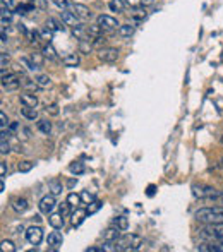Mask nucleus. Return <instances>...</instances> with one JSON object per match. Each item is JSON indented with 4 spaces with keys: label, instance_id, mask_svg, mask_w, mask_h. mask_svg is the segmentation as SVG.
Listing matches in <instances>:
<instances>
[{
    "label": "nucleus",
    "instance_id": "24",
    "mask_svg": "<svg viewBox=\"0 0 223 252\" xmlns=\"http://www.w3.org/2000/svg\"><path fill=\"white\" fill-rule=\"evenodd\" d=\"M36 127H38V130H40V132H43V134L52 132V122H50V120H45V119L38 120V122H36Z\"/></svg>",
    "mask_w": 223,
    "mask_h": 252
},
{
    "label": "nucleus",
    "instance_id": "49",
    "mask_svg": "<svg viewBox=\"0 0 223 252\" xmlns=\"http://www.w3.org/2000/svg\"><path fill=\"white\" fill-rule=\"evenodd\" d=\"M7 172H9L7 163H4V161H2V163H0V177H2V179H5V175H7Z\"/></svg>",
    "mask_w": 223,
    "mask_h": 252
},
{
    "label": "nucleus",
    "instance_id": "23",
    "mask_svg": "<svg viewBox=\"0 0 223 252\" xmlns=\"http://www.w3.org/2000/svg\"><path fill=\"white\" fill-rule=\"evenodd\" d=\"M0 16H2V28H7V26L11 24V21H12V12H11V9L2 7V12H0Z\"/></svg>",
    "mask_w": 223,
    "mask_h": 252
},
{
    "label": "nucleus",
    "instance_id": "47",
    "mask_svg": "<svg viewBox=\"0 0 223 252\" xmlns=\"http://www.w3.org/2000/svg\"><path fill=\"white\" fill-rule=\"evenodd\" d=\"M45 112L50 113V115H59V106H57V105H50V106H46V108H45Z\"/></svg>",
    "mask_w": 223,
    "mask_h": 252
},
{
    "label": "nucleus",
    "instance_id": "8",
    "mask_svg": "<svg viewBox=\"0 0 223 252\" xmlns=\"http://www.w3.org/2000/svg\"><path fill=\"white\" fill-rule=\"evenodd\" d=\"M62 22L70 28H76V26L81 24V18L76 14L74 11H69V9H64L62 11Z\"/></svg>",
    "mask_w": 223,
    "mask_h": 252
},
{
    "label": "nucleus",
    "instance_id": "52",
    "mask_svg": "<svg viewBox=\"0 0 223 252\" xmlns=\"http://www.w3.org/2000/svg\"><path fill=\"white\" fill-rule=\"evenodd\" d=\"M134 18H136V19H144V18H146V11H136V12H134Z\"/></svg>",
    "mask_w": 223,
    "mask_h": 252
},
{
    "label": "nucleus",
    "instance_id": "53",
    "mask_svg": "<svg viewBox=\"0 0 223 252\" xmlns=\"http://www.w3.org/2000/svg\"><path fill=\"white\" fill-rule=\"evenodd\" d=\"M31 59H33V60H35V62H36V63H38V65H40V67H42V65H43V59H42V57H40V55H36V53H33V55H31Z\"/></svg>",
    "mask_w": 223,
    "mask_h": 252
},
{
    "label": "nucleus",
    "instance_id": "48",
    "mask_svg": "<svg viewBox=\"0 0 223 252\" xmlns=\"http://www.w3.org/2000/svg\"><path fill=\"white\" fill-rule=\"evenodd\" d=\"M0 120H2V122H0V127L5 129V127L9 126V119L5 117V112H0Z\"/></svg>",
    "mask_w": 223,
    "mask_h": 252
},
{
    "label": "nucleus",
    "instance_id": "9",
    "mask_svg": "<svg viewBox=\"0 0 223 252\" xmlns=\"http://www.w3.org/2000/svg\"><path fill=\"white\" fill-rule=\"evenodd\" d=\"M38 206H40V211H42V213H46V214L53 213V210H55V206H57L53 194H52V196L42 197V199H40V204H38Z\"/></svg>",
    "mask_w": 223,
    "mask_h": 252
},
{
    "label": "nucleus",
    "instance_id": "21",
    "mask_svg": "<svg viewBox=\"0 0 223 252\" xmlns=\"http://www.w3.org/2000/svg\"><path fill=\"white\" fill-rule=\"evenodd\" d=\"M35 81H36V84H38V88H42V89H46V88L52 86V79H50L46 74H40Z\"/></svg>",
    "mask_w": 223,
    "mask_h": 252
},
{
    "label": "nucleus",
    "instance_id": "54",
    "mask_svg": "<svg viewBox=\"0 0 223 252\" xmlns=\"http://www.w3.org/2000/svg\"><path fill=\"white\" fill-rule=\"evenodd\" d=\"M86 251L88 252H105V249H103V245H101V247H88Z\"/></svg>",
    "mask_w": 223,
    "mask_h": 252
},
{
    "label": "nucleus",
    "instance_id": "51",
    "mask_svg": "<svg viewBox=\"0 0 223 252\" xmlns=\"http://www.w3.org/2000/svg\"><path fill=\"white\" fill-rule=\"evenodd\" d=\"M7 63H9V55L5 52H2V70H5Z\"/></svg>",
    "mask_w": 223,
    "mask_h": 252
},
{
    "label": "nucleus",
    "instance_id": "14",
    "mask_svg": "<svg viewBox=\"0 0 223 252\" xmlns=\"http://www.w3.org/2000/svg\"><path fill=\"white\" fill-rule=\"evenodd\" d=\"M120 238V228L119 227H110L103 231V242H117Z\"/></svg>",
    "mask_w": 223,
    "mask_h": 252
},
{
    "label": "nucleus",
    "instance_id": "4",
    "mask_svg": "<svg viewBox=\"0 0 223 252\" xmlns=\"http://www.w3.org/2000/svg\"><path fill=\"white\" fill-rule=\"evenodd\" d=\"M192 196L198 197V199H215V197H222L223 194L211 186L196 184V186H192Z\"/></svg>",
    "mask_w": 223,
    "mask_h": 252
},
{
    "label": "nucleus",
    "instance_id": "45",
    "mask_svg": "<svg viewBox=\"0 0 223 252\" xmlns=\"http://www.w3.org/2000/svg\"><path fill=\"white\" fill-rule=\"evenodd\" d=\"M60 213H62L64 216H69V214H70V204L67 203V201L60 204Z\"/></svg>",
    "mask_w": 223,
    "mask_h": 252
},
{
    "label": "nucleus",
    "instance_id": "31",
    "mask_svg": "<svg viewBox=\"0 0 223 252\" xmlns=\"http://www.w3.org/2000/svg\"><path fill=\"white\" fill-rule=\"evenodd\" d=\"M124 4H126V0H112L110 4H108V7L112 9V12H122Z\"/></svg>",
    "mask_w": 223,
    "mask_h": 252
},
{
    "label": "nucleus",
    "instance_id": "25",
    "mask_svg": "<svg viewBox=\"0 0 223 252\" xmlns=\"http://www.w3.org/2000/svg\"><path fill=\"white\" fill-rule=\"evenodd\" d=\"M67 203L70 204V208H74V210H76V208H79L81 204H83V197L79 196V194H69V196H67Z\"/></svg>",
    "mask_w": 223,
    "mask_h": 252
},
{
    "label": "nucleus",
    "instance_id": "29",
    "mask_svg": "<svg viewBox=\"0 0 223 252\" xmlns=\"http://www.w3.org/2000/svg\"><path fill=\"white\" fill-rule=\"evenodd\" d=\"M35 11H36V7L31 4V2H29V4H21V5H18V7H16V12H18V14H21V16L28 14V12H35Z\"/></svg>",
    "mask_w": 223,
    "mask_h": 252
},
{
    "label": "nucleus",
    "instance_id": "43",
    "mask_svg": "<svg viewBox=\"0 0 223 252\" xmlns=\"http://www.w3.org/2000/svg\"><path fill=\"white\" fill-rule=\"evenodd\" d=\"M29 2H31L36 9H42V11L46 9V0H29Z\"/></svg>",
    "mask_w": 223,
    "mask_h": 252
},
{
    "label": "nucleus",
    "instance_id": "32",
    "mask_svg": "<svg viewBox=\"0 0 223 252\" xmlns=\"http://www.w3.org/2000/svg\"><path fill=\"white\" fill-rule=\"evenodd\" d=\"M21 62L24 63V65L28 67L29 70H38V69H42V67H40L38 63H36L35 60L31 59V57H22V59H21Z\"/></svg>",
    "mask_w": 223,
    "mask_h": 252
},
{
    "label": "nucleus",
    "instance_id": "40",
    "mask_svg": "<svg viewBox=\"0 0 223 252\" xmlns=\"http://www.w3.org/2000/svg\"><path fill=\"white\" fill-rule=\"evenodd\" d=\"M40 35H42V38L45 40V42H48V43H50V40H52L53 31H52V29H48V28H46V26H45V28H43V29H40Z\"/></svg>",
    "mask_w": 223,
    "mask_h": 252
},
{
    "label": "nucleus",
    "instance_id": "12",
    "mask_svg": "<svg viewBox=\"0 0 223 252\" xmlns=\"http://www.w3.org/2000/svg\"><path fill=\"white\" fill-rule=\"evenodd\" d=\"M88 216V211L83 210V208H76V211H74L72 214H70V223H72V227H79L81 223H83L84 220H86Z\"/></svg>",
    "mask_w": 223,
    "mask_h": 252
},
{
    "label": "nucleus",
    "instance_id": "7",
    "mask_svg": "<svg viewBox=\"0 0 223 252\" xmlns=\"http://www.w3.org/2000/svg\"><path fill=\"white\" fill-rule=\"evenodd\" d=\"M26 240L31 245H40L43 240V228L42 227H29L26 230Z\"/></svg>",
    "mask_w": 223,
    "mask_h": 252
},
{
    "label": "nucleus",
    "instance_id": "38",
    "mask_svg": "<svg viewBox=\"0 0 223 252\" xmlns=\"http://www.w3.org/2000/svg\"><path fill=\"white\" fill-rule=\"evenodd\" d=\"M69 170L72 173H76V175H81V173L84 172V167H83V163H79V161H74V163H70Z\"/></svg>",
    "mask_w": 223,
    "mask_h": 252
},
{
    "label": "nucleus",
    "instance_id": "30",
    "mask_svg": "<svg viewBox=\"0 0 223 252\" xmlns=\"http://www.w3.org/2000/svg\"><path fill=\"white\" fill-rule=\"evenodd\" d=\"M48 187H50V192H52L53 196H59V194H62V190H64L62 182H59V180H52V182L48 184Z\"/></svg>",
    "mask_w": 223,
    "mask_h": 252
},
{
    "label": "nucleus",
    "instance_id": "44",
    "mask_svg": "<svg viewBox=\"0 0 223 252\" xmlns=\"http://www.w3.org/2000/svg\"><path fill=\"white\" fill-rule=\"evenodd\" d=\"M0 5H2V7H7V9H16L18 7V5H16V2L14 0H0Z\"/></svg>",
    "mask_w": 223,
    "mask_h": 252
},
{
    "label": "nucleus",
    "instance_id": "1",
    "mask_svg": "<svg viewBox=\"0 0 223 252\" xmlns=\"http://www.w3.org/2000/svg\"><path fill=\"white\" fill-rule=\"evenodd\" d=\"M196 220L199 223H223V206H215V208H201L196 211Z\"/></svg>",
    "mask_w": 223,
    "mask_h": 252
},
{
    "label": "nucleus",
    "instance_id": "36",
    "mask_svg": "<svg viewBox=\"0 0 223 252\" xmlns=\"http://www.w3.org/2000/svg\"><path fill=\"white\" fill-rule=\"evenodd\" d=\"M113 225H115V227H119L120 230H127V227H129V221H127L126 216H117L115 220H113Z\"/></svg>",
    "mask_w": 223,
    "mask_h": 252
},
{
    "label": "nucleus",
    "instance_id": "46",
    "mask_svg": "<svg viewBox=\"0 0 223 252\" xmlns=\"http://www.w3.org/2000/svg\"><path fill=\"white\" fill-rule=\"evenodd\" d=\"M81 197H83L84 204H89V203H93V201H94V196H93V194H89V192H83V194H81Z\"/></svg>",
    "mask_w": 223,
    "mask_h": 252
},
{
    "label": "nucleus",
    "instance_id": "34",
    "mask_svg": "<svg viewBox=\"0 0 223 252\" xmlns=\"http://www.w3.org/2000/svg\"><path fill=\"white\" fill-rule=\"evenodd\" d=\"M43 57H46V59H50V60H55L57 59V52H55V48H53L52 45H46L45 48H43Z\"/></svg>",
    "mask_w": 223,
    "mask_h": 252
},
{
    "label": "nucleus",
    "instance_id": "19",
    "mask_svg": "<svg viewBox=\"0 0 223 252\" xmlns=\"http://www.w3.org/2000/svg\"><path fill=\"white\" fill-rule=\"evenodd\" d=\"M72 11L76 12V14L79 16L81 19H88V18L91 16L89 9H88L86 5H83V4H74V5H72Z\"/></svg>",
    "mask_w": 223,
    "mask_h": 252
},
{
    "label": "nucleus",
    "instance_id": "41",
    "mask_svg": "<svg viewBox=\"0 0 223 252\" xmlns=\"http://www.w3.org/2000/svg\"><path fill=\"white\" fill-rule=\"evenodd\" d=\"M86 42H89V40H81V46H79L81 53H89L91 48H93V43H89V45H88Z\"/></svg>",
    "mask_w": 223,
    "mask_h": 252
},
{
    "label": "nucleus",
    "instance_id": "16",
    "mask_svg": "<svg viewBox=\"0 0 223 252\" xmlns=\"http://www.w3.org/2000/svg\"><path fill=\"white\" fill-rule=\"evenodd\" d=\"M28 199L26 197H16V199H12V210L16 211V213H24L26 210H28Z\"/></svg>",
    "mask_w": 223,
    "mask_h": 252
},
{
    "label": "nucleus",
    "instance_id": "35",
    "mask_svg": "<svg viewBox=\"0 0 223 252\" xmlns=\"http://www.w3.org/2000/svg\"><path fill=\"white\" fill-rule=\"evenodd\" d=\"M21 86H24V88H28V89H36V88H38L36 81H31L29 77H26V76H21Z\"/></svg>",
    "mask_w": 223,
    "mask_h": 252
},
{
    "label": "nucleus",
    "instance_id": "57",
    "mask_svg": "<svg viewBox=\"0 0 223 252\" xmlns=\"http://www.w3.org/2000/svg\"><path fill=\"white\" fill-rule=\"evenodd\" d=\"M220 143H222V146H223V136H222V137H220Z\"/></svg>",
    "mask_w": 223,
    "mask_h": 252
},
{
    "label": "nucleus",
    "instance_id": "55",
    "mask_svg": "<svg viewBox=\"0 0 223 252\" xmlns=\"http://www.w3.org/2000/svg\"><path fill=\"white\" fill-rule=\"evenodd\" d=\"M18 129H19V124L18 122L9 124V130H11V132H14V130H18Z\"/></svg>",
    "mask_w": 223,
    "mask_h": 252
},
{
    "label": "nucleus",
    "instance_id": "13",
    "mask_svg": "<svg viewBox=\"0 0 223 252\" xmlns=\"http://www.w3.org/2000/svg\"><path fill=\"white\" fill-rule=\"evenodd\" d=\"M48 223H50V227H52V228H55V230H60V228L66 225V216H64L62 213H50Z\"/></svg>",
    "mask_w": 223,
    "mask_h": 252
},
{
    "label": "nucleus",
    "instance_id": "58",
    "mask_svg": "<svg viewBox=\"0 0 223 252\" xmlns=\"http://www.w3.org/2000/svg\"><path fill=\"white\" fill-rule=\"evenodd\" d=\"M222 206H223V204H222Z\"/></svg>",
    "mask_w": 223,
    "mask_h": 252
},
{
    "label": "nucleus",
    "instance_id": "10",
    "mask_svg": "<svg viewBox=\"0 0 223 252\" xmlns=\"http://www.w3.org/2000/svg\"><path fill=\"white\" fill-rule=\"evenodd\" d=\"M201 252H223V238L222 240H208L206 244H201L198 247Z\"/></svg>",
    "mask_w": 223,
    "mask_h": 252
},
{
    "label": "nucleus",
    "instance_id": "22",
    "mask_svg": "<svg viewBox=\"0 0 223 252\" xmlns=\"http://www.w3.org/2000/svg\"><path fill=\"white\" fill-rule=\"evenodd\" d=\"M134 31H136V28H134L133 24H122L119 28V35L122 36V38H131V36L134 35Z\"/></svg>",
    "mask_w": 223,
    "mask_h": 252
},
{
    "label": "nucleus",
    "instance_id": "2",
    "mask_svg": "<svg viewBox=\"0 0 223 252\" xmlns=\"http://www.w3.org/2000/svg\"><path fill=\"white\" fill-rule=\"evenodd\" d=\"M143 245V238L136 233H126L120 235V238L115 242L117 251H137Z\"/></svg>",
    "mask_w": 223,
    "mask_h": 252
},
{
    "label": "nucleus",
    "instance_id": "56",
    "mask_svg": "<svg viewBox=\"0 0 223 252\" xmlns=\"http://www.w3.org/2000/svg\"><path fill=\"white\" fill-rule=\"evenodd\" d=\"M153 190H155V187L150 186V189H148V196H153Z\"/></svg>",
    "mask_w": 223,
    "mask_h": 252
},
{
    "label": "nucleus",
    "instance_id": "37",
    "mask_svg": "<svg viewBox=\"0 0 223 252\" xmlns=\"http://www.w3.org/2000/svg\"><path fill=\"white\" fill-rule=\"evenodd\" d=\"M101 206H103V203H101V201H96V199H94L93 203H89V204H88V208H86L88 214H93V213H96V211L100 210Z\"/></svg>",
    "mask_w": 223,
    "mask_h": 252
},
{
    "label": "nucleus",
    "instance_id": "17",
    "mask_svg": "<svg viewBox=\"0 0 223 252\" xmlns=\"http://www.w3.org/2000/svg\"><path fill=\"white\" fill-rule=\"evenodd\" d=\"M19 102H21L24 106H33V108L38 106V98H36L35 95H29V93H22V95H19Z\"/></svg>",
    "mask_w": 223,
    "mask_h": 252
},
{
    "label": "nucleus",
    "instance_id": "6",
    "mask_svg": "<svg viewBox=\"0 0 223 252\" xmlns=\"http://www.w3.org/2000/svg\"><path fill=\"white\" fill-rule=\"evenodd\" d=\"M96 22L103 28V31H115V29L120 28L119 21H117L115 18L108 16V14H100L96 18Z\"/></svg>",
    "mask_w": 223,
    "mask_h": 252
},
{
    "label": "nucleus",
    "instance_id": "26",
    "mask_svg": "<svg viewBox=\"0 0 223 252\" xmlns=\"http://www.w3.org/2000/svg\"><path fill=\"white\" fill-rule=\"evenodd\" d=\"M45 26L48 29H52L53 33H57V31H64V26L60 24L57 19H53V18H50V19H46V22H45Z\"/></svg>",
    "mask_w": 223,
    "mask_h": 252
},
{
    "label": "nucleus",
    "instance_id": "15",
    "mask_svg": "<svg viewBox=\"0 0 223 252\" xmlns=\"http://www.w3.org/2000/svg\"><path fill=\"white\" fill-rule=\"evenodd\" d=\"M62 242H64V237L60 231H52V233L48 235V238H46V244L52 249H59L60 245H62Z\"/></svg>",
    "mask_w": 223,
    "mask_h": 252
},
{
    "label": "nucleus",
    "instance_id": "33",
    "mask_svg": "<svg viewBox=\"0 0 223 252\" xmlns=\"http://www.w3.org/2000/svg\"><path fill=\"white\" fill-rule=\"evenodd\" d=\"M155 0H126V4H129L131 7H143V5H151Z\"/></svg>",
    "mask_w": 223,
    "mask_h": 252
},
{
    "label": "nucleus",
    "instance_id": "11",
    "mask_svg": "<svg viewBox=\"0 0 223 252\" xmlns=\"http://www.w3.org/2000/svg\"><path fill=\"white\" fill-rule=\"evenodd\" d=\"M98 57H100V60H103V62L112 63L119 59V50L117 48H101L100 53H98Z\"/></svg>",
    "mask_w": 223,
    "mask_h": 252
},
{
    "label": "nucleus",
    "instance_id": "3",
    "mask_svg": "<svg viewBox=\"0 0 223 252\" xmlns=\"http://www.w3.org/2000/svg\"><path fill=\"white\" fill-rule=\"evenodd\" d=\"M202 240H222L223 238V223H209L199 230Z\"/></svg>",
    "mask_w": 223,
    "mask_h": 252
},
{
    "label": "nucleus",
    "instance_id": "27",
    "mask_svg": "<svg viewBox=\"0 0 223 252\" xmlns=\"http://www.w3.org/2000/svg\"><path fill=\"white\" fill-rule=\"evenodd\" d=\"M88 35H89V40L98 38V36H103V28H101V26L96 22V24L89 26V29H88Z\"/></svg>",
    "mask_w": 223,
    "mask_h": 252
},
{
    "label": "nucleus",
    "instance_id": "50",
    "mask_svg": "<svg viewBox=\"0 0 223 252\" xmlns=\"http://www.w3.org/2000/svg\"><path fill=\"white\" fill-rule=\"evenodd\" d=\"M9 151H11V147H9V143H5V139H2V149H0V153L7 154Z\"/></svg>",
    "mask_w": 223,
    "mask_h": 252
},
{
    "label": "nucleus",
    "instance_id": "39",
    "mask_svg": "<svg viewBox=\"0 0 223 252\" xmlns=\"http://www.w3.org/2000/svg\"><path fill=\"white\" fill-rule=\"evenodd\" d=\"M2 251L4 252H16V245L11 240H2Z\"/></svg>",
    "mask_w": 223,
    "mask_h": 252
},
{
    "label": "nucleus",
    "instance_id": "5",
    "mask_svg": "<svg viewBox=\"0 0 223 252\" xmlns=\"http://www.w3.org/2000/svg\"><path fill=\"white\" fill-rule=\"evenodd\" d=\"M19 86H21V76L19 74L2 70V88L5 91H16Z\"/></svg>",
    "mask_w": 223,
    "mask_h": 252
},
{
    "label": "nucleus",
    "instance_id": "18",
    "mask_svg": "<svg viewBox=\"0 0 223 252\" xmlns=\"http://www.w3.org/2000/svg\"><path fill=\"white\" fill-rule=\"evenodd\" d=\"M64 65L67 67H77L81 63V59H79V53H69L62 59Z\"/></svg>",
    "mask_w": 223,
    "mask_h": 252
},
{
    "label": "nucleus",
    "instance_id": "20",
    "mask_svg": "<svg viewBox=\"0 0 223 252\" xmlns=\"http://www.w3.org/2000/svg\"><path fill=\"white\" fill-rule=\"evenodd\" d=\"M21 113H22V117L28 119V120H36V119H38V110L33 108V106H24V105H22Z\"/></svg>",
    "mask_w": 223,
    "mask_h": 252
},
{
    "label": "nucleus",
    "instance_id": "42",
    "mask_svg": "<svg viewBox=\"0 0 223 252\" xmlns=\"http://www.w3.org/2000/svg\"><path fill=\"white\" fill-rule=\"evenodd\" d=\"M52 2L55 5H59L60 9H69L70 5H72V4H70V0H52Z\"/></svg>",
    "mask_w": 223,
    "mask_h": 252
},
{
    "label": "nucleus",
    "instance_id": "28",
    "mask_svg": "<svg viewBox=\"0 0 223 252\" xmlns=\"http://www.w3.org/2000/svg\"><path fill=\"white\" fill-rule=\"evenodd\" d=\"M33 168H35V161H29V160H26V161H21V163H18V170L21 173H28V172H31Z\"/></svg>",
    "mask_w": 223,
    "mask_h": 252
}]
</instances>
